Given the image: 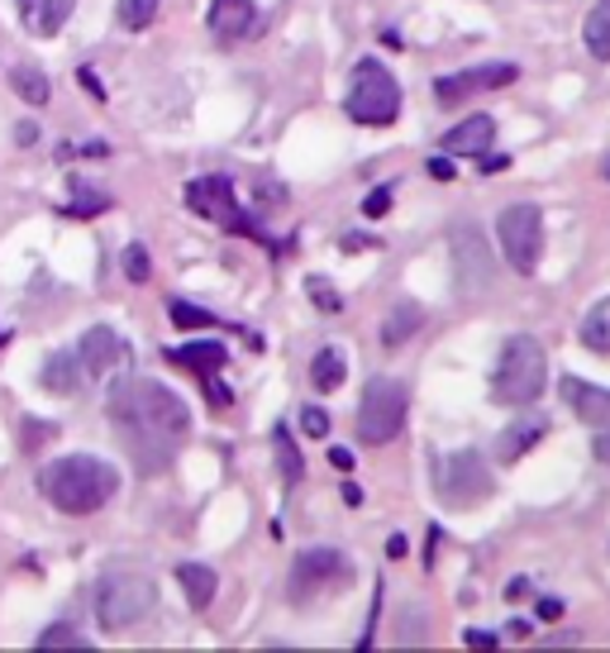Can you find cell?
Instances as JSON below:
<instances>
[{
	"label": "cell",
	"mask_w": 610,
	"mask_h": 653,
	"mask_svg": "<svg viewBox=\"0 0 610 653\" xmlns=\"http://www.w3.org/2000/svg\"><path fill=\"white\" fill-rule=\"evenodd\" d=\"M186 205L200 215V220L224 225L230 234H248V239H268L262 229L248 220V210L234 201V181L230 177H200L186 187Z\"/></svg>",
	"instance_id": "30bf717a"
},
{
	"label": "cell",
	"mask_w": 610,
	"mask_h": 653,
	"mask_svg": "<svg viewBox=\"0 0 610 653\" xmlns=\"http://www.w3.org/2000/svg\"><path fill=\"white\" fill-rule=\"evenodd\" d=\"M343 501H349V505H358V501H363V491H358L353 482H343Z\"/></svg>",
	"instance_id": "681fc988"
},
{
	"label": "cell",
	"mask_w": 610,
	"mask_h": 653,
	"mask_svg": "<svg viewBox=\"0 0 610 653\" xmlns=\"http://www.w3.org/2000/svg\"><path fill=\"white\" fill-rule=\"evenodd\" d=\"M520 597H530V582H524V577H516V582L506 587V601H520Z\"/></svg>",
	"instance_id": "7dc6e473"
},
{
	"label": "cell",
	"mask_w": 610,
	"mask_h": 653,
	"mask_svg": "<svg viewBox=\"0 0 610 653\" xmlns=\"http://www.w3.org/2000/svg\"><path fill=\"white\" fill-rule=\"evenodd\" d=\"M343 111H349L353 125H391V119L401 115V87L397 77H391L387 63H377V57H358L353 67V87L343 95Z\"/></svg>",
	"instance_id": "5b68a950"
},
{
	"label": "cell",
	"mask_w": 610,
	"mask_h": 653,
	"mask_svg": "<svg viewBox=\"0 0 610 653\" xmlns=\"http://www.w3.org/2000/svg\"><path fill=\"white\" fill-rule=\"evenodd\" d=\"M91 611H95V620H101V630L125 635V630H134V625H143L153 611H158V587H153L148 577H139V573H111V577L95 582Z\"/></svg>",
	"instance_id": "277c9868"
},
{
	"label": "cell",
	"mask_w": 610,
	"mask_h": 653,
	"mask_svg": "<svg viewBox=\"0 0 610 653\" xmlns=\"http://www.w3.org/2000/svg\"><path fill=\"white\" fill-rule=\"evenodd\" d=\"M544 434H548V425H544L540 415H534V420H520V425H510V430L496 439V458H501V463H516V458L530 453L534 444L544 439Z\"/></svg>",
	"instance_id": "ffe728a7"
},
{
	"label": "cell",
	"mask_w": 610,
	"mask_h": 653,
	"mask_svg": "<svg viewBox=\"0 0 610 653\" xmlns=\"http://www.w3.org/2000/svg\"><path fill=\"white\" fill-rule=\"evenodd\" d=\"M353 582V559L339 549H306L291 567V601L306 606L315 597H334L339 587Z\"/></svg>",
	"instance_id": "9c48e42d"
},
{
	"label": "cell",
	"mask_w": 610,
	"mask_h": 653,
	"mask_svg": "<svg viewBox=\"0 0 610 653\" xmlns=\"http://www.w3.org/2000/svg\"><path fill=\"white\" fill-rule=\"evenodd\" d=\"M301 430L310 434V439H325V434H329V415L320 406H306L301 410Z\"/></svg>",
	"instance_id": "836d02e7"
},
{
	"label": "cell",
	"mask_w": 610,
	"mask_h": 653,
	"mask_svg": "<svg viewBox=\"0 0 610 653\" xmlns=\"http://www.w3.org/2000/svg\"><path fill=\"white\" fill-rule=\"evenodd\" d=\"M582 34H587V48L592 57H606L610 63V0H596V10L582 24Z\"/></svg>",
	"instance_id": "484cf974"
},
{
	"label": "cell",
	"mask_w": 610,
	"mask_h": 653,
	"mask_svg": "<svg viewBox=\"0 0 610 653\" xmlns=\"http://www.w3.org/2000/svg\"><path fill=\"white\" fill-rule=\"evenodd\" d=\"M520 72L510 67V63H492V67H468V72H453V77H439L434 81V95L444 105H453V101H463V95H472V91H496V87H510Z\"/></svg>",
	"instance_id": "4fadbf2b"
},
{
	"label": "cell",
	"mask_w": 610,
	"mask_h": 653,
	"mask_svg": "<svg viewBox=\"0 0 610 653\" xmlns=\"http://www.w3.org/2000/svg\"><path fill=\"white\" fill-rule=\"evenodd\" d=\"M81 362H77V354H48L43 358V372H39V382L48 386V392H63V396H72L81 386Z\"/></svg>",
	"instance_id": "7402d4cb"
},
{
	"label": "cell",
	"mask_w": 610,
	"mask_h": 653,
	"mask_svg": "<svg viewBox=\"0 0 610 653\" xmlns=\"http://www.w3.org/2000/svg\"><path fill=\"white\" fill-rule=\"evenodd\" d=\"M468 649H496V635L492 630H468Z\"/></svg>",
	"instance_id": "60d3db41"
},
{
	"label": "cell",
	"mask_w": 610,
	"mask_h": 653,
	"mask_svg": "<svg viewBox=\"0 0 610 653\" xmlns=\"http://www.w3.org/2000/svg\"><path fill=\"white\" fill-rule=\"evenodd\" d=\"M425 324V310L415 306V300H401V306H391V316L381 320V344L387 348H401L405 338H415Z\"/></svg>",
	"instance_id": "44dd1931"
},
{
	"label": "cell",
	"mask_w": 610,
	"mask_h": 653,
	"mask_svg": "<svg viewBox=\"0 0 610 653\" xmlns=\"http://www.w3.org/2000/svg\"><path fill=\"white\" fill-rule=\"evenodd\" d=\"M425 172L434 177V181H453V177H458V167H453L449 158H429V167H425Z\"/></svg>",
	"instance_id": "8d00e7d4"
},
{
	"label": "cell",
	"mask_w": 610,
	"mask_h": 653,
	"mask_svg": "<svg viewBox=\"0 0 610 653\" xmlns=\"http://www.w3.org/2000/svg\"><path fill=\"white\" fill-rule=\"evenodd\" d=\"M200 382H206V396H210V406H215V410H224V406L234 401V392L220 382V372H215V377H200Z\"/></svg>",
	"instance_id": "e575fe53"
},
{
	"label": "cell",
	"mask_w": 610,
	"mask_h": 653,
	"mask_svg": "<svg viewBox=\"0 0 610 653\" xmlns=\"http://www.w3.org/2000/svg\"><path fill=\"white\" fill-rule=\"evenodd\" d=\"M39 649H87V639L72 630V625H48L39 635Z\"/></svg>",
	"instance_id": "1f68e13d"
},
{
	"label": "cell",
	"mask_w": 610,
	"mask_h": 653,
	"mask_svg": "<svg viewBox=\"0 0 610 653\" xmlns=\"http://www.w3.org/2000/svg\"><path fill=\"white\" fill-rule=\"evenodd\" d=\"M492 248H486L482 229L463 220L458 229H453V277H458V292L468 296H482L486 286H492Z\"/></svg>",
	"instance_id": "8fae6325"
},
{
	"label": "cell",
	"mask_w": 610,
	"mask_h": 653,
	"mask_svg": "<svg viewBox=\"0 0 610 653\" xmlns=\"http://www.w3.org/2000/svg\"><path fill=\"white\" fill-rule=\"evenodd\" d=\"M72 191H77V196H72V205H67L63 215H77V220H91V215H101L105 205H111V196H101V191H91L81 177H72Z\"/></svg>",
	"instance_id": "83f0119b"
},
{
	"label": "cell",
	"mask_w": 610,
	"mask_h": 653,
	"mask_svg": "<svg viewBox=\"0 0 610 653\" xmlns=\"http://www.w3.org/2000/svg\"><path fill=\"white\" fill-rule=\"evenodd\" d=\"M15 143H20V149H34V143H39V125H29V119H24V125L15 129Z\"/></svg>",
	"instance_id": "f35d334b"
},
{
	"label": "cell",
	"mask_w": 610,
	"mask_h": 653,
	"mask_svg": "<svg viewBox=\"0 0 610 653\" xmlns=\"http://www.w3.org/2000/svg\"><path fill=\"white\" fill-rule=\"evenodd\" d=\"M434 491L453 511H472L496 491V477L477 449H453L434 458Z\"/></svg>",
	"instance_id": "8992f818"
},
{
	"label": "cell",
	"mask_w": 610,
	"mask_h": 653,
	"mask_svg": "<svg viewBox=\"0 0 610 653\" xmlns=\"http://www.w3.org/2000/svg\"><path fill=\"white\" fill-rule=\"evenodd\" d=\"M329 463L339 468V473H353V453L349 449H329Z\"/></svg>",
	"instance_id": "7bdbcfd3"
},
{
	"label": "cell",
	"mask_w": 610,
	"mask_h": 653,
	"mask_svg": "<svg viewBox=\"0 0 610 653\" xmlns=\"http://www.w3.org/2000/svg\"><path fill=\"white\" fill-rule=\"evenodd\" d=\"M258 29H262V15L254 0H210V34L220 43L254 39Z\"/></svg>",
	"instance_id": "9a60e30c"
},
{
	"label": "cell",
	"mask_w": 610,
	"mask_h": 653,
	"mask_svg": "<svg viewBox=\"0 0 610 653\" xmlns=\"http://www.w3.org/2000/svg\"><path fill=\"white\" fill-rule=\"evenodd\" d=\"M405 410H411V392L397 377H373L363 386V401H358V439L381 449L405 430Z\"/></svg>",
	"instance_id": "52a82bcc"
},
{
	"label": "cell",
	"mask_w": 610,
	"mask_h": 653,
	"mask_svg": "<svg viewBox=\"0 0 610 653\" xmlns=\"http://www.w3.org/2000/svg\"><path fill=\"white\" fill-rule=\"evenodd\" d=\"M343 248H349V253H363V248H377V244H373V239H363V234H349V239H343Z\"/></svg>",
	"instance_id": "bcb514c9"
},
{
	"label": "cell",
	"mask_w": 610,
	"mask_h": 653,
	"mask_svg": "<svg viewBox=\"0 0 610 653\" xmlns=\"http://www.w3.org/2000/svg\"><path fill=\"white\" fill-rule=\"evenodd\" d=\"M506 635H510V639H530V635H534V625H530V620H510V625H506Z\"/></svg>",
	"instance_id": "f6af8a7d"
},
{
	"label": "cell",
	"mask_w": 610,
	"mask_h": 653,
	"mask_svg": "<svg viewBox=\"0 0 610 653\" xmlns=\"http://www.w3.org/2000/svg\"><path fill=\"white\" fill-rule=\"evenodd\" d=\"M10 87H15V95L29 105H48V95H53V87H48V77L39 67H15L10 72Z\"/></svg>",
	"instance_id": "4316f807"
},
{
	"label": "cell",
	"mask_w": 610,
	"mask_h": 653,
	"mask_svg": "<svg viewBox=\"0 0 610 653\" xmlns=\"http://www.w3.org/2000/svg\"><path fill=\"white\" fill-rule=\"evenodd\" d=\"M544 382H548L544 348L534 344L530 334L506 338V348H501V358H496V372H492V401L496 406H530V401H540Z\"/></svg>",
	"instance_id": "3957f363"
},
{
	"label": "cell",
	"mask_w": 610,
	"mask_h": 653,
	"mask_svg": "<svg viewBox=\"0 0 610 653\" xmlns=\"http://www.w3.org/2000/svg\"><path fill=\"white\" fill-rule=\"evenodd\" d=\"M411 553V543H405V535H391L387 539V559H405Z\"/></svg>",
	"instance_id": "ee69618b"
},
{
	"label": "cell",
	"mask_w": 610,
	"mask_h": 653,
	"mask_svg": "<svg viewBox=\"0 0 610 653\" xmlns=\"http://www.w3.org/2000/svg\"><path fill=\"white\" fill-rule=\"evenodd\" d=\"M77 77H81V87H87V91L95 95V101H105V87H101V77H95V72H91V67H81V72H77Z\"/></svg>",
	"instance_id": "74e56055"
},
{
	"label": "cell",
	"mask_w": 610,
	"mask_h": 653,
	"mask_svg": "<svg viewBox=\"0 0 610 653\" xmlns=\"http://www.w3.org/2000/svg\"><path fill=\"white\" fill-rule=\"evenodd\" d=\"M39 491L63 515H91L119 491V473L115 463H105L95 453H67L39 473Z\"/></svg>",
	"instance_id": "7a4b0ae2"
},
{
	"label": "cell",
	"mask_w": 610,
	"mask_h": 653,
	"mask_svg": "<svg viewBox=\"0 0 610 653\" xmlns=\"http://www.w3.org/2000/svg\"><path fill=\"white\" fill-rule=\"evenodd\" d=\"M540 620H563V601L544 597V601H540Z\"/></svg>",
	"instance_id": "ab89813d"
},
{
	"label": "cell",
	"mask_w": 610,
	"mask_h": 653,
	"mask_svg": "<svg viewBox=\"0 0 610 653\" xmlns=\"http://www.w3.org/2000/svg\"><path fill=\"white\" fill-rule=\"evenodd\" d=\"M119 439L129 444V453L139 458V468H163L172 463V453L182 449V439L191 434V410L186 401L163 386L158 377H115L111 396H105Z\"/></svg>",
	"instance_id": "6da1fadb"
},
{
	"label": "cell",
	"mask_w": 610,
	"mask_h": 653,
	"mask_svg": "<svg viewBox=\"0 0 610 653\" xmlns=\"http://www.w3.org/2000/svg\"><path fill=\"white\" fill-rule=\"evenodd\" d=\"M582 344H587L592 354L610 358V296L596 300V306L587 310V320H582Z\"/></svg>",
	"instance_id": "d4e9b609"
},
{
	"label": "cell",
	"mask_w": 610,
	"mask_h": 653,
	"mask_svg": "<svg viewBox=\"0 0 610 653\" xmlns=\"http://www.w3.org/2000/svg\"><path fill=\"white\" fill-rule=\"evenodd\" d=\"M306 292H310V300H315L320 310H329V316H334V310H343V296L334 292V286L325 282V277H310V282H306Z\"/></svg>",
	"instance_id": "d6a6232c"
},
{
	"label": "cell",
	"mask_w": 610,
	"mask_h": 653,
	"mask_svg": "<svg viewBox=\"0 0 610 653\" xmlns=\"http://www.w3.org/2000/svg\"><path fill=\"white\" fill-rule=\"evenodd\" d=\"M115 20L125 24V29H148V24L158 20V0H119Z\"/></svg>",
	"instance_id": "f1b7e54d"
},
{
	"label": "cell",
	"mask_w": 610,
	"mask_h": 653,
	"mask_svg": "<svg viewBox=\"0 0 610 653\" xmlns=\"http://www.w3.org/2000/svg\"><path fill=\"white\" fill-rule=\"evenodd\" d=\"M167 316H172L182 330H206V324H220L215 316H206V310H196V306H186V300H167Z\"/></svg>",
	"instance_id": "4dcf8cb0"
},
{
	"label": "cell",
	"mask_w": 610,
	"mask_h": 653,
	"mask_svg": "<svg viewBox=\"0 0 610 653\" xmlns=\"http://www.w3.org/2000/svg\"><path fill=\"white\" fill-rule=\"evenodd\" d=\"M387 210H391V191H387V187H381V191H373V196L363 201V215H367V220H381V215H387Z\"/></svg>",
	"instance_id": "d590c367"
},
{
	"label": "cell",
	"mask_w": 610,
	"mask_h": 653,
	"mask_svg": "<svg viewBox=\"0 0 610 653\" xmlns=\"http://www.w3.org/2000/svg\"><path fill=\"white\" fill-rule=\"evenodd\" d=\"M119 263H125V277H129L134 286H143V282L153 277V263H148V248H143V244H129V248H125V258H119Z\"/></svg>",
	"instance_id": "f546056e"
},
{
	"label": "cell",
	"mask_w": 610,
	"mask_h": 653,
	"mask_svg": "<svg viewBox=\"0 0 610 653\" xmlns=\"http://www.w3.org/2000/svg\"><path fill=\"white\" fill-rule=\"evenodd\" d=\"M492 139H496V119L468 115L463 125H453L444 135V153H453V158H482V153L492 149Z\"/></svg>",
	"instance_id": "e0dca14e"
},
{
	"label": "cell",
	"mask_w": 610,
	"mask_h": 653,
	"mask_svg": "<svg viewBox=\"0 0 610 653\" xmlns=\"http://www.w3.org/2000/svg\"><path fill=\"white\" fill-rule=\"evenodd\" d=\"M177 362V368H186V372H196V377H215V372L230 362V354H224V344H215V338H196V344H186V348H172L167 354Z\"/></svg>",
	"instance_id": "ac0fdd59"
},
{
	"label": "cell",
	"mask_w": 610,
	"mask_h": 653,
	"mask_svg": "<svg viewBox=\"0 0 610 653\" xmlns=\"http://www.w3.org/2000/svg\"><path fill=\"white\" fill-rule=\"evenodd\" d=\"M272 449H277L282 482H286V487H296V482L306 477V458H301V449H296V439H291V430H286V425L272 430Z\"/></svg>",
	"instance_id": "cb8c5ba5"
},
{
	"label": "cell",
	"mask_w": 610,
	"mask_h": 653,
	"mask_svg": "<svg viewBox=\"0 0 610 653\" xmlns=\"http://www.w3.org/2000/svg\"><path fill=\"white\" fill-rule=\"evenodd\" d=\"M592 453L601 458V463H610V430H601V434L592 439Z\"/></svg>",
	"instance_id": "b9f144b4"
},
{
	"label": "cell",
	"mask_w": 610,
	"mask_h": 653,
	"mask_svg": "<svg viewBox=\"0 0 610 653\" xmlns=\"http://www.w3.org/2000/svg\"><path fill=\"white\" fill-rule=\"evenodd\" d=\"M15 10H20V24L34 34V39H53V34H63V24L72 20L77 0H15Z\"/></svg>",
	"instance_id": "2e32d148"
},
{
	"label": "cell",
	"mask_w": 610,
	"mask_h": 653,
	"mask_svg": "<svg viewBox=\"0 0 610 653\" xmlns=\"http://www.w3.org/2000/svg\"><path fill=\"white\" fill-rule=\"evenodd\" d=\"M558 396L568 401V410L592 430H610V392L596 386L587 377H563L558 382Z\"/></svg>",
	"instance_id": "5bb4252c"
},
{
	"label": "cell",
	"mask_w": 610,
	"mask_h": 653,
	"mask_svg": "<svg viewBox=\"0 0 610 653\" xmlns=\"http://www.w3.org/2000/svg\"><path fill=\"white\" fill-rule=\"evenodd\" d=\"M177 582H182L191 611H206L215 601V591H220V577H215V567H206V563H182L177 567Z\"/></svg>",
	"instance_id": "d6986e66"
},
{
	"label": "cell",
	"mask_w": 610,
	"mask_h": 653,
	"mask_svg": "<svg viewBox=\"0 0 610 653\" xmlns=\"http://www.w3.org/2000/svg\"><path fill=\"white\" fill-rule=\"evenodd\" d=\"M343 377H349V358H343L339 348H320L315 362H310V382H315V392H339Z\"/></svg>",
	"instance_id": "603a6c76"
},
{
	"label": "cell",
	"mask_w": 610,
	"mask_h": 653,
	"mask_svg": "<svg viewBox=\"0 0 610 653\" xmlns=\"http://www.w3.org/2000/svg\"><path fill=\"white\" fill-rule=\"evenodd\" d=\"M496 239H501V253L506 263L516 268L520 277H530L544 258V210L540 205H506L496 220Z\"/></svg>",
	"instance_id": "ba28073f"
},
{
	"label": "cell",
	"mask_w": 610,
	"mask_h": 653,
	"mask_svg": "<svg viewBox=\"0 0 610 653\" xmlns=\"http://www.w3.org/2000/svg\"><path fill=\"white\" fill-rule=\"evenodd\" d=\"M506 163L510 158H486V153H482V172H506Z\"/></svg>",
	"instance_id": "c3c4849f"
},
{
	"label": "cell",
	"mask_w": 610,
	"mask_h": 653,
	"mask_svg": "<svg viewBox=\"0 0 610 653\" xmlns=\"http://www.w3.org/2000/svg\"><path fill=\"white\" fill-rule=\"evenodd\" d=\"M134 358V348L125 344V334L111 330V324H91L87 334H81L77 344V362L87 377H111L115 368H125V362Z\"/></svg>",
	"instance_id": "7c38bea8"
}]
</instances>
